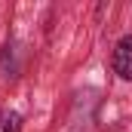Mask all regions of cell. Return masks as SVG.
<instances>
[{"mask_svg": "<svg viewBox=\"0 0 132 132\" xmlns=\"http://www.w3.org/2000/svg\"><path fill=\"white\" fill-rule=\"evenodd\" d=\"M111 65H114V74H117L120 80L132 83V34H123V37L114 43Z\"/></svg>", "mask_w": 132, "mask_h": 132, "instance_id": "obj_1", "label": "cell"}, {"mask_svg": "<svg viewBox=\"0 0 132 132\" xmlns=\"http://www.w3.org/2000/svg\"><path fill=\"white\" fill-rule=\"evenodd\" d=\"M0 132H22V114L19 111H0Z\"/></svg>", "mask_w": 132, "mask_h": 132, "instance_id": "obj_2", "label": "cell"}]
</instances>
